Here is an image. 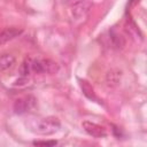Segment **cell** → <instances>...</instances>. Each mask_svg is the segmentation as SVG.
Segmentation results:
<instances>
[{"mask_svg": "<svg viewBox=\"0 0 147 147\" xmlns=\"http://www.w3.org/2000/svg\"><path fill=\"white\" fill-rule=\"evenodd\" d=\"M61 127V122L55 116H47L44 118H38L33 121V124L30 125V130L42 136H49L57 132Z\"/></svg>", "mask_w": 147, "mask_h": 147, "instance_id": "1", "label": "cell"}, {"mask_svg": "<svg viewBox=\"0 0 147 147\" xmlns=\"http://www.w3.org/2000/svg\"><path fill=\"white\" fill-rule=\"evenodd\" d=\"M31 70L34 74H55L59 71V65L52 60L48 59H32L31 60Z\"/></svg>", "mask_w": 147, "mask_h": 147, "instance_id": "2", "label": "cell"}, {"mask_svg": "<svg viewBox=\"0 0 147 147\" xmlns=\"http://www.w3.org/2000/svg\"><path fill=\"white\" fill-rule=\"evenodd\" d=\"M93 3L90 0H78L71 6V16L76 21H82L87 17Z\"/></svg>", "mask_w": 147, "mask_h": 147, "instance_id": "3", "label": "cell"}, {"mask_svg": "<svg viewBox=\"0 0 147 147\" xmlns=\"http://www.w3.org/2000/svg\"><path fill=\"white\" fill-rule=\"evenodd\" d=\"M36 107V98L33 95H25L18 98L14 102V111L16 114H25Z\"/></svg>", "mask_w": 147, "mask_h": 147, "instance_id": "4", "label": "cell"}, {"mask_svg": "<svg viewBox=\"0 0 147 147\" xmlns=\"http://www.w3.org/2000/svg\"><path fill=\"white\" fill-rule=\"evenodd\" d=\"M82 126L87 134H90L94 138H103L107 136V130L96 123H93L90 121H84L82 123Z\"/></svg>", "mask_w": 147, "mask_h": 147, "instance_id": "5", "label": "cell"}, {"mask_svg": "<svg viewBox=\"0 0 147 147\" xmlns=\"http://www.w3.org/2000/svg\"><path fill=\"white\" fill-rule=\"evenodd\" d=\"M23 33V29L21 28H7L5 30H2L0 32V45L6 44L10 40H13L14 38L21 36Z\"/></svg>", "mask_w": 147, "mask_h": 147, "instance_id": "6", "label": "cell"}, {"mask_svg": "<svg viewBox=\"0 0 147 147\" xmlns=\"http://www.w3.org/2000/svg\"><path fill=\"white\" fill-rule=\"evenodd\" d=\"M78 82H79V86H80V88L83 91V94L87 99H90L92 101H99V99H98V96H96V94L94 92V88L92 87V85L87 80H85V79H78Z\"/></svg>", "mask_w": 147, "mask_h": 147, "instance_id": "7", "label": "cell"}, {"mask_svg": "<svg viewBox=\"0 0 147 147\" xmlns=\"http://www.w3.org/2000/svg\"><path fill=\"white\" fill-rule=\"evenodd\" d=\"M16 64V59L11 54H2L0 55V70L8 71L11 70Z\"/></svg>", "mask_w": 147, "mask_h": 147, "instance_id": "8", "label": "cell"}, {"mask_svg": "<svg viewBox=\"0 0 147 147\" xmlns=\"http://www.w3.org/2000/svg\"><path fill=\"white\" fill-rule=\"evenodd\" d=\"M121 76H122V72L117 69H111L110 71H108L107 76H106V83L109 87H115L119 84V80H121Z\"/></svg>", "mask_w": 147, "mask_h": 147, "instance_id": "9", "label": "cell"}, {"mask_svg": "<svg viewBox=\"0 0 147 147\" xmlns=\"http://www.w3.org/2000/svg\"><path fill=\"white\" fill-rule=\"evenodd\" d=\"M109 36H110L111 42H113V45H114L115 47L122 48V47L125 46V39H124V37H123L115 28H113V29L109 31Z\"/></svg>", "mask_w": 147, "mask_h": 147, "instance_id": "10", "label": "cell"}, {"mask_svg": "<svg viewBox=\"0 0 147 147\" xmlns=\"http://www.w3.org/2000/svg\"><path fill=\"white\" fill-rule=\"evenodd\" d=\"M31 60L32 59L28 57L23 61V63L21 64V68H20V77L30 78V75L32 72V70H31Z\"/></svg>", "mask_w": 147, "mask_h": 147, "instance_id": "11", "label": "cell"}, {"mask_svg": "<svg viewBox=\"0 0 147 147\" xmlns=\"http://www.w3.org/2000/svg\"><path fill=\"white\" fill-rule=\"evenodd\" d=\"M34 146H48V147H52V146H55L57 144L56 140H34L32 142Z\"/></svg>", "mask_w": 147, "mask_h": 147, "instance_id": "12", "label": "cell"}]
</instances>
